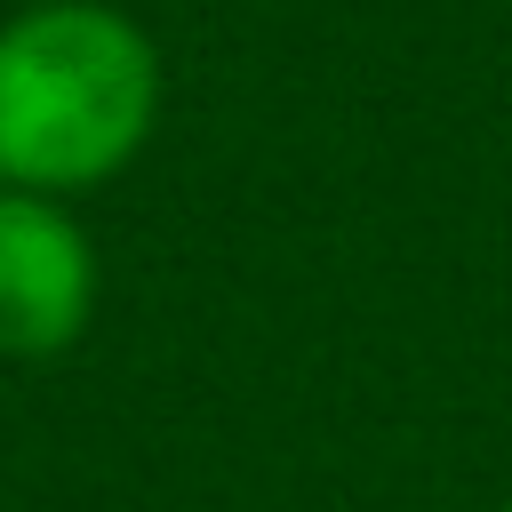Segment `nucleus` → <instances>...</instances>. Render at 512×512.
<instances>
[{
    "mask_svg": "<svg viewBox=\"0 0 512 512\" xmlns=\"http://www.w3.org/2000/svg\"><path fill=\"white\" fill-rule=\"evenodd\" d=\"M160 120V48L112 0H32L0 24V184L72 200Z\"/></svg>",
    "mask_w": 512,
    "mask_h": 512,
    "instance_id": "nucleus-1",
    "label": "nucleus"
},
{
    "mask_svg": "<svg viewBox=\"0 0 512 512\" xmlns=\"http://www.w3.org/2000/svg\"><path fill=\"white\" fill-rule=\"evenodd\" d=\"M96 312V240L48 192L0 184V360H56Z\"/></svg>",
    "mask_w": 512,
    "mask_h": 512,
    "instance_id": "nucleus-2",
    "label": "nucleus"
},
{
    "mask_svg": "<svg viewBox=\"0 0 512 512\" xmlns=\"http://www.w3.org/2000/svg\"><path fill=\"white\" fill-rule=\"evenodd\" d=\"M504 512H512V504H504Z\"/></svg>",
    "mask_w": 512,
    "mask_h": 512,
    "instance_id": "nucleus-3",
    "label": "nucleus"
}]
</instances>
